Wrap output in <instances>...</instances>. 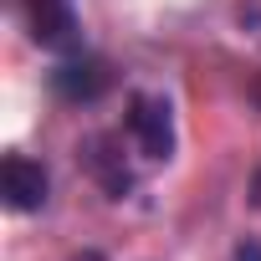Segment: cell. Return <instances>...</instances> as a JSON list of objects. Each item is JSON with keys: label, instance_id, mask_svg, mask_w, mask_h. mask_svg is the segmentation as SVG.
<instances>
[{"label": "cell", "instance_id": "cell-1", "mask_svg": "<svg viewBox=\"0 0 261 261\" xmlns=\"http://www.w3.org/2000/svg\"><path fill=\"white\" fill-rule=\"evenodd\" d=\"M123 134L154 164L174 159V108H169V97L164 92H134L128 97V113H123Z\"/></svg>", "mask_w": 261, "mask_h": 261}, {"label": "cell", "instance_id": "cell-2", "mask_svg": "<svg viewBox=\"0 0 261 261\" xmlns=\"http://www.w3.org/2000/svg\"><path fill=\"white\" fill-rule=\"evenodd\" d=\"M21 16L41 51H57V57L82 51V21L72 0H21Z\"/></svg>", "mask_w": 261, "mask_h": 261}, {"label": "cell", "instance_id": "cell-3", "mask_svg": "<svg viewBox=\"0 0 261 261\" xmlns=\"http://www.w3.org/2000/svg\"><path fill=\"white\" fill-rule=\"evenodd\" d=\"M0 195L16 215H36L51 195V179H46V164L41 159H26V154H6L0 164Z\"/></svg>", "mask_w": 261, "mask_h": 261}, {"label": "cell", "instance_id": "cell-4", "mask_svg": "<svg viewBox=\"0 0 261 261\" xmlns=\"http://www.w3.org/2000/svg\"><path fill=\"white\" fill-rule=\"evenodd\" d=\"M108 62H97V57H87V51H72V57H62L57 62V72H51V92L62 97V102H97L102 92H108Z\"/></svg>", "mask_w": 261, "mask_h": 261}, {"label": "cell", "instance_id": "cell-5", "mask_svg": "<svg viewBox=\"0 0 261 261\" xmlns=\"http://www.w3.org/2000/svg\"><path fill=\"white\" fill-rule=\"evenodd\" d=\"M77 159L87 164V174H92L113 200H123L128 190H134V169H128L123 154H118V134H87V139L77 144Z\"/></svg>", "mask_w": 261, "mask_h": 261}, {"label": "cell", "instance_id": "cell-6", "mask_svg": "<svg viewBox=\"0 0 261 261\" xmlns=\"http://www.w3.org/2000/svg\"><path fill=\"white\" fill-rule=\"evenodd\" d=\"M236 261H261V241H241L236 246Z\"/></svg>", "mask_w": 261, "mask_h": 261}, {"label": "cell", "instance_id": "cell-7", "mask_svg": "<svg viewBox=\"0 0 261 261\" xmlns=\"http://www.w3.org/2000/svg\"><path fill=\"white\" fill-rule=\"evenodd\" d=\"M251 205L261 210V169H256V179H251Z\"/></svg>", "mask_w": 261, "mask_h": 261}]
</instances>
